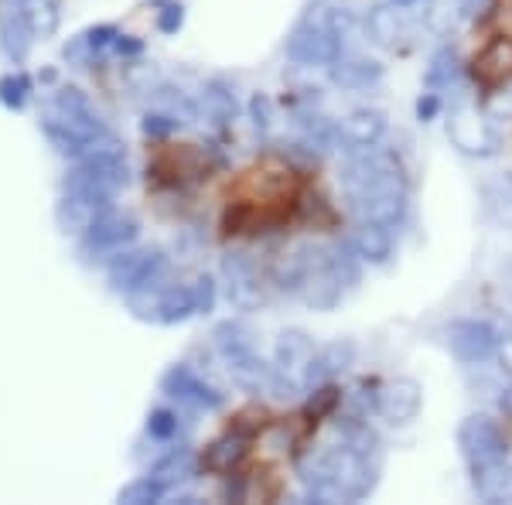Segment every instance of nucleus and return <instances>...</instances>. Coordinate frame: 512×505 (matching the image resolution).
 <instances>
[{
    "label": "nucleus",
    "instance_id": "nucleus-1",
    "mask_svg": "<svg viewBox=\"0 0 512 505\" xmlns=\"http://www.w3.org/2000/svg\"><path fill=\"white\" fill-rule=\"evenodd\" d=\"M502 345H506V335H502L499 328H492L489 321L465 318V321L448 325V349L454 352V359L465 362L468 369L492 362L495 355L502 352Z\"/></svg>",
    "mask_w": 512,
    "mask_h": 505
},
{
    "label": "nucleus",
    "instance_id": "nucleus-2",
    "mask_svg": "<svg viewBox=\"0 0 512 505\" xmlns=\"http://www.w3.org/2000/svg\"><path fill=\"white\" fill-rule=\"evenodd\" d=\"M458 444H461V454H465V461L472 471L495 465V461H502L509 451L506 430H502L499 420H492V417H468L458 430Z\"/></svg>",
    "mask_w": 512,
    "mask_h": 505
},
{
    "label": "nucleus",
    "instance_id": "nucleus-3",
    "mask_svg": "<svg viewBox=\"0 0 512 505\" xmlns=\"http://www.w3.org/2000/svg\"><path fill=\"white\" fill-rule=\"evenodd\" d=\"M130 304H144V311H137L140 318H154L158 325H181L192 314H198L195 301V287L192 284H168V287H154L151 291H137L130 294Z\"/></svg>",
    "mask_w": 512,
    "mask_h": 505
},
{
    "label": "nucleus",
    "instance_id": "nucleus-4",
    "mask_svg": "<svg viewBox=\"0 0 512 505\" xmlns=\"http://www.w3.org/2000/svg\"><path fill=\"white\" fill-rule=\"evenodd\" d=\"M168 270V256L161 250H144V253H117V260L110 263V284L123 294H137L147 287H158L161 273Z\"/></svg>",
    "mask_w": 512,
    "mask_h": 505
},
{
    "label": "nucleus",
    "instance_id": "nucleus-5",
    "mask_svg": "<svg viewBox=\"0 0 512 505\" xmlns=\"http://www.w3.org/2000/svg\"><path fill=\"white\" fill-rule=\"evenodd\" d=\"M161 393L171 396V400H178V403H188V407H195V410H219L222 403H226L219 389H212L209 383H205V379L198 376L188 362H178V366H171L168 372H164Z\"/></svg>",
    "mask_w": 512,
    "mask_h": 505
},
{
    "label": "nucleus",
    "instance_id": "nucleus-6",
    "mask_svg": "<svg viewBox=\"0 0 512 505\" xmlns=\"http://www.w3.org/2000/svg\"><path fill=\"white\" fill-rule=\"evenodd\" d=\"M52 110L59 113L62 120H69L76 130H82L86 137H93L96 144H103V140H113L110 127H106L103 117H99V110H96L93 103H89V96L82 93V89H76V86L59 89L55 99H52Z\"/></svg>",
    "mask_w": 512,
    "mask_h": 505
},
{
    "label": "nucleus",
    "instance_id": "nucleus-7",
    "mask_svg": "<svg viewBox=\"0 0 512 505\" xmlns=\"http://www.w3.org/2000/svg\"><path fill=\"white\" fill-rule=\"evenodd\" d=\"M140 226L137 219L120 212H103L93 219V226L86 229V239H82V250H96V253H120L127 250L137 239Z\"/></svg>",
    "mask_w": 512,
    "mask_h": 505
},
{
    "label": "nucleus",
    "instance_id": "nucleus-8",
    "mask_svg": "<svg viewBox=\"0 0 512 505\" xmlns=\"http://www.w3.org/2000/svg\"><path fill=\"white\" fill-rule=\"evenodd\" d=\"M31 41H35V31L24 14V0H0V48L7 59L21 65L31 52Z\"/></svg>",
    "mask_w": 512,
    "mask_h": 505
},
{
    "label": "nucleus",
    "instance_id": "nucleus-9",
    "mask_svg": "<svg viewBox=\"0 0 512 505\" xmlns=\"http://www.w3.org/2000/svg\"><path fill=\"white\" fill-rule=\"evenodd\" d=\"M420 407H424V393H420L417 379L400 376L379 386V417H386L390 424H410L417 420Z\"/></svg>",
    "mask_w": 512,
    "mask_h": 505
},
{
    "label": "nucleus",
    "instance_id": "nucleus-10",
    "mask_svg": "<svg viewBox=\"0 0 512 505\" xmlns=\"http://www.w3.org/2000/svg\"><path fill=\"white\" fill-rule=\"evenodd\" d=\"M352 359H355V345L349 342V338H338V342L325 345V349H318L315 355H311V362L301 372V383L304 386L335 383V379L352 366Z\"/></svg>",
    "mask_w": 512,
    "mask_h": 505
},
{
    "label": "nucleus",
    "instance_id": "nucleus-11",
    "mask_svg": "<svg viewBox=\"0 0 512 505\" xmlns=\"http://www.w3.org/2000/svg\"><path fill=\"white\" fill-rule=\"evenodd\" d=\"M349 243L355 246V253H359L366 263H386L396 246V229L383 226V222H373V219H359V226H355V233L349 236Z\"/></svg>",
    "mask_w": 512,
    "mask_h": 505
},
{
    "label": "nucleus",
    "instance_id": "nucleus-12",
    "mask_svg": "<svg viewBox=\"0 0 512 505\" xmlns=\"http://www.w3.org/2000/svg\"><path fill=\"white\" fill-rule=\"evenodd\" d=\"M41 130H45V137H48V144L55 147L59 154H65V157H76V161H82L89 151H96V140L93 137H86L82 130H76L72 127L69 120H62L59 113H48L45 120H41Z\"/></svg>",
    "mask_w": 512,
    "mask_h": 505
},
{
    "label": "nucleus",
    "instance_id": "nucleus-13",
    "mask_svg": "<svg viewBox=\"0 0 512 505\" xmlns=\"http://www.w3.org/2000/svg\"><path fill=\"white\" fill-rule=\"evenodd\" d=\"M246 444H250V434H243V430L229 427L226 437H219V441H212L209 447L202 451V468L205 471H216V475H226V471H233L239 461L246 458Z\"/></svg>",
    "mask_w": 512,
    "mask_h": 505
},
{
    "label": "nucleus",
    "instance_id": "nucleus-14",
    "mask_svg": "<svg viewBox=\"0 0 512 505\" xmlns=\"http://www.w3.org/2000/svg\"><path fill=\"white\" fill-rule=\"evenodd\" d=\"M386 69L379 65L376 59H338L332 65V79L338 82L342 89H352V93H369L383 82Z\"/></svg>",
    "mask_w": 512,
    "mask_h": 505
},
{
    "label": "nucleus",
    "instance_id": "nucleus-15",
    "mask_svg": "<svg viewBox=\"0 0 512 505\" xmlns=\"http://www.w3.org/2000/svg\"><path fill=\"white\" fill-rule=\"evenodd\" d=\"M386 113H379V110H355L349 113V117L342 120V137H345V151L349 147H373L383 140L386 134Z\"/></svg>",
    "mask_w": 512,
    "mask_h": 505
},
{
    "label": "nucleus",
    "instance_id": "nucleus-16",
    "mask_svg": "<svg viewBox=\"0 0 512 505\" xmlns=\"http://www.w3.org/2000/svg\"><path fill=\"white\" fill-rule=\"evenodd\" d=\"M198 465H202V461H198L195 454L188 451V447H171V451L164 454V458L154 461L147 475H154V478H158V482L171 492V488H178L181 482H188V478H195Z\"/></svg>",
    "mask_w": 512,
    "mask_h": 505
},
{
    "label": "nucleus",
    "instance_id": "nucleus-17",
    "mask_svg": "<svg viewBox=\"0 0 512 505\" xmlns=\"http://www.w3.org/2000/svg\"><path fill=\"white\" fill-rule=\"evenodd\" d=\"M475 495L485 502H512V465L506 458L495 461V465L472 471Z\"/></svg>",
    "mask_w": 512,
    "mask_h": 505
},
{
    "label": "nucleus",
    "instance_id": "nucleus-18",
    "mask_svg": "<svg viewBox=\"0 0 512 505\" xmlns=\"http://www.w3.org/2000/svg\"><path fill=\"white\" fill-rule=\"evenodd\" d=\"M202 106H205V113H209V117L219 123V127H226V123H233L239 117L236 89L229 86L226 79H209V82H205Z\"/></svg>",
    "mask_w": 512,
    "mask_h": 505
},
{
    "label": "nucleus",
    "instance_id": "nucleus-19",
    "mask_svg": "<svg viewBox=\"0 0 512 505\" xmlns=\"http://www.w3.org/2000/svg\"><path fill=\"white\" fill-rule=\"evenodd\" d=\"M226 277H229V297L236 304H250L260 297V277H256V267L246 256H229Z\"/></svg>",
    "mask_w": 512,
    "mask_h": 505
},
{
    "label": "nucleus",
    "instance_id": "nucleus-20",
    "mask_svg": "<svg viewBox=\"0 0 512 505\" xmlns=\"http://www.w3.org/2000/svg\"><path fill=\"white\" fill-rule=\"evenodd\" d=\"M117 35H120V31L113 28V24H99V28L82 31L79 38H72L69 45H65V59H72V62L93 59V55H99L103 48H113V41H117Z\"/></svg>",
    "mask_w": 512,
    "mask_h": 505
},
{
    "label": "nucleus",
    "instance_id": "nucleus-21",
    "mask_svg": "<svg viewBox=\"0 0 512 505\" xmlns=\"http://www.w3.org/2000/svg\"><path fill=\"white\" fill-rule=\"evenodd\" d=\"M315 342H311L308 335H301V331H284L277 342V369L287 372V369H297L304 372V366L311 362V355H315Z\"/></svg>",
    "mask_w": 512,
    "mask_h": 505
},
{
    "label": "nucleus",
    "instance_id": "nucleus-22",
    "mask_svg": "<svg viewBox=\"0 0 512 505\" xmlns=\"http://www.w3.org/2000/svg\"><path fill=\"white\" fill-rule=\"evenodd\" d=\"M216 349H219V355L226 362H233V359H243V355H250V352H256L253 349V331L250 328H243L239 321H226V325H219L216 328Z\"/></svg>",
    "mask_w": 512,
    "mask_h": 505
},
{
    "label": "nucleus",
    "instance_id": "nucleus-23",
    "mask_svg": "<svg viewBox=\"0 0 512 505\" xmlns=\"http://www.w3.org/2000/svg\"><path fill=\"white\" fill-rule=\"evenodd\" d=\"M461 76H465V69L458 65V55H454L451 48H444V52H437L431 65H427L424 82L431 93H444V89H451Z\"/></svg>",
    "mask_w": 512,
    "mask_h": 505
},
{
    "label": "nucleus",
    "instance_id": "nucleus-24",
    "mask_svg": "<svg viewBox=\"0 0 512 505\" xmlns=\"http://www.w3.org/2000/svg\"><path fill=\"white\" fill-rule=\"evenodd\" d=\"M400 7L396 4H379L369 11L366 18V31L373 35V41H379V45H396V35H400Z\"/></svg>",
    "mask_w": 512,
    "mask_h": 505
},
{
    "label": "nucleus",
    "instance_id": "nucleus-25",
    "mask_svg": "<svg viewBox=\"0 0 512 505\" xmlns=\"http://www.w3.org/2000/svg\"><path fill=\"white\" fill-rule=\"evenodd\" d=\"M485 205H489V215L502 226H512V171L506 178L485 185Z\"/></svg>",
    "mask_w": 512,
    "mask_h": 505
},
{
    "label": "nucleus",
    "instance_id": "nucleus-26",
    "mask_svg": "<svg viewBox=\"0 0 512 505\" xmlns=\"http://www.w3.org/2000/svg\"><path fill=\"white\" fill-rule=\"evenodd\" d=\"M24 14L35 35H52L59 28V0H24Z\"/></svg>",
    "mask_w": 512,
    "mask_h": 505
},
{
    "label": "nucleus",
    "instance_id": "nucleus-27",
    "mask_svg": "<svg viewBox=\"0 0 512 505\" xmlns=\"http://www.w3.org/2000/svg\"><path fill=\"white\" fill-rule=\"evenodd\" d=\"M31 93V79L24 72H11V76H0V103L7 110H24Z\"/></svg>",
    "mask_w": 512,
    "mask_h": 505
},
{
    "label": "nucleus",
    "instance_id": "nucleus-28",
    "mask_svg": "<svg viewBox=\"0 0 512 505\" xmlns=\"http://www.w3.org/2000/svg\"><path fill=\"white\" fill-rule=\"evenodd\" d=\"M164 495H168V488H164L154 475H144V478H137L134 485L123 488V492H120V502L144 505V502H161Z\"/></svg>",
    "mask_w": 512,
    "mask_h": 505
},
{
    "label": "nucleus",
    "instance_id": "nucleus-29",
    "mask_svg": "<svg viewBox=\"0 0 512 505\" xmlns=\"http://www.w3.org/2000/svg\"><path fill=\"white\" fill-rule=\"evenodd\" d=\"M147 434L154 437V441H171V437H178V413L175 410H154L151 417H147Z\"/></svg>",
    "mask_w": 512,
    "mask_h": 505
},
{
    "label": "nucleus",
    "instance_id": "nucleus-30",
    "mask_svg": "<svg viewBox=\"0 0 512 505\" xmlns=\"http://www.w3.org/2000/svg\"><path fill=\"white\" fill-rule=\"evenodd\" d=\"M158 4L164 7L158 14V31H164V35L181 31V24H185V7H181L178 0H158Z\"/></svg>",
    "mask_w": 512,
    "mask_h": 505
},
{
    "label": "nucleus",
    "instance_id": "nucleus-31",
    "mask_svg": "<svg viewBox=\"0 0 512 505\" xmlns=\"http://www.w3.org/2000/svg\"><path fill=\"white\" fill-rule=\"evenodd\" d=\"M178 123L181 120H175L171 113H147V117H144V134L147 137H168L171 130H178Z\"/></svg>",
    "mask_w": 512,
    "mask_h": 505
},
{
    "label": "nucleus",
    "instance_id": "nucleus-32",
    "mask_svg": "<svg viewBox=\"0 0 512 505\" xmlns=\"http://www.w3.org/2000/svg\"><path fill=\"white\" fill-rule=\"evenodd\" d=\"M250 117H253V127L256 130H267L270 127V120H274V103H270L263 93H256L250 99Z\"/></svg>",
    "mask_w": 512,
    "mask_h": 505
},
{
    "label": "nucleus",
    "instance_id": "nucleus-33",
    "mask_svg": "<svg viewBox=\"0 0 512 505\" xmlns=\"http://www.w3.org/2000/svg\"><path fill=\"white\" fill-rule=\"evenodd\" d=\"M192 287H195L198 311H212V308H216V280L205 277V273H202V277H198Z\"/></svg>",
    "mask_w": 512,
    "mask_h": 505
},
{
    "label": "nucleus",
    "instance_id": "nucleus-34",
    "mask_svg": "<svg viewBox=\"0 0 512 505\" xmlns=\"http://www.w3.org/2000/svg\"><path fill=\"white\" fill-rule=\"evenodd\" d=\"M437 110H441V93H431V89H427V93L417 99V117L420 120H434Z\"/></svg>",
    "mask_w": 512,
    "mask_h": 505
},
{
    "label": "nucleus",
    "instance_id": "nucleus-35",
    "mask_svg": "<svg viewBox=\"0 0 512 505\" xmlns=\"http://www.w3.org/2000/svg\"><path fill=\"white\" fill-rule=\"evenodd\" d=\"M113 48H117L120 55H140V52H144V41H137L134 35H117Z\"/></svg>",
    "mask_w": 512,
    "mask_h": 505
},
{
    "label": "nucleus",
    "instance_id": "nucleus-36",
    "mask_svg": "<svg viewBox=\"0 0 512 505\" xmlns=\"http://www.w3.org/2000/svg\"><path fill=\"white\" fill-rule=\"evenodd\" d=\"M502 291H506L509 297H512V263L506 270H502Z\"/></svg>",
    "mask_w": 512,
    "mask_h": 505
},
{
    "label": "nucleus",
    "instance_id": "nucleus-37",
    "mask_svg": "<svg viewBox=\"0 0 512 505\" xmlns=\"http://www.w3.org/2000/svg\"><path fill=\"white\" fill-rule=\"evenodd\" d=\"M393 4L400 7V11H410V7H414V4H420V0H393Z\"/></svg>",
    "mask_w": 512,
    "mask_h": 505
},
{
    "label": "nucleus",
    "instance_id": "nucleus-38",
    "mask_svg": "<svg viewBox=\"0 0 512 505\" xmlns=\"http://www.w3.org/2000/svg\"><path fill=\"white\" fill-rule=\"evenodd\" d=\"M502 335H506V331H502ZM506 342L512 345V331H509V335H506Z\"/></svg>",
    "mask_w": 512,
    "mask_h": 505
}]
</instances>
